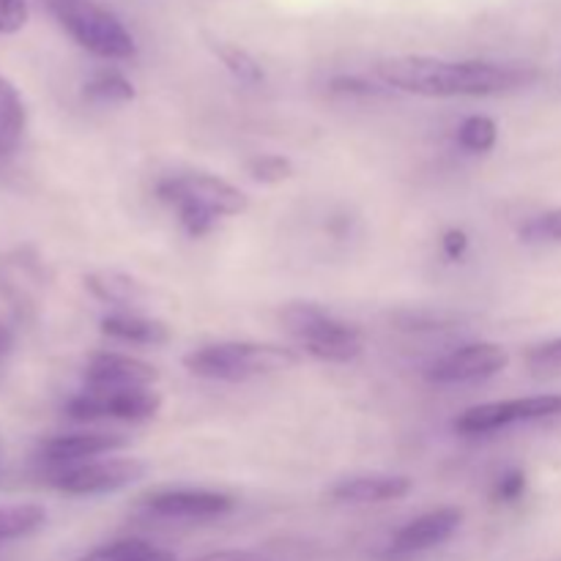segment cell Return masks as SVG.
<instances>
[{
  "mask_svg": "<svg viewBox=\"0 0 561 561\" xmlns=\"http://www.w3.org/2000/svg\"><path fill=\"white\" fill-rule=\"evenodd\" d=\"M442 250L449 261H460L469 252V233L463 228H449L442 236Z\"/></svg>",
  "mask_w": 561,
  "mask_h": 561,
  "instance_id": "obj_29",
  "label": "cell"
},
{
  "mask_svg": "<svg viewBox=\"0 0 561 561\" xmlns=\"http://www.w3.org/2000/svg\"><path fill=\"white\" fill-rule=\"evenodd\" d=\"M247 173H250L252 181L263 186H277L283 181L294 179L296 168L288 157L283 153H257L247 162Z\"/></svg>",
  "mask_w": 561,
  "mask_h": 561,
  "instance_id": "obj_23",
  "label": "cell"
},
{
  "mask_svg": "<svg viewBox=\"0 0 561 561\" xmlns=\"http://www.w3.org/2000/svg\"><path fill=\"white\" fill-rule=\"evenodd\" d=\"M80 561H175V557L170 551L151 546L148 540L129 537V540H115L107 542V546L93 548Z\"/></svg>",
  "mask_w": 561,
  "mask_h": 561,
  "instance_id": "obj_19",
  "label": "cell"
},
{
  "mask_svg": "<svg viewBox=\"0 0 561 561\" xmlns=\"http://www.w3.org/2000/svg\"><path fill=\"white\" fill-rule=\"evenodd\" d=\"M285 332L301 345L316 359L329 362V365H348L359 359L365 351V337L362 329L348 321H340L323 307L310 305V301H294L279 312Z\"/></svg>",
  "mask_w": 561,
  "mask_h": 561,
  "instance_id": "obj_4",
  "label": "cell"
},
{
  "mask_svg": "<svg viewBox=\"0 0 561 561\" xmlns=\"http://www.w3.org/2000/svg\"><path fill=\"white\" fill-rule=\"evenodd\" d=\"M510 354L499 343H469L449 351L442 359L427 367V381L447 387V383H474L499 376L507 370Z\"/></svg>",
  "mask_w": 561,
  "mask_h": 561,
  "instance_id": "obj_9",
  "label": "cell"
},
{
  "mask_svg": "<svg viewBox=\"0 0 561 561\" xmlns=\"http://www.w3.org/2000/svg\"><path fill=\"white\" fill-rule=\"evenodd\" d=\"M159 381V370L148 362L129 354L102 351L85 365V389H146Z\"/></svg>",
  "mask_w": 561,
  "mask_h": 561,
  "instance_id": "obj_13",
  "label": "cell"
},
{
  "mask_svg": "<svg viewBox=\"0 0 561 561\" xmlns=\"http://www.w3.org/2000/svg\"><path fill=\"white\" fill-rule=\"evenodd\" d=\"M27 110L14 82L0 75V157H9L25 137Z\"/></svg>",
  "mask_w": 561,
  "mask_h": 561,
  "instance_id": "obj_17",
  "label": "cell"
},
{
  "mask_svg": "<svg viewBox=\"0 0 561 561\" xmlns=\"http://www.w3.org/2000/svg\"><path fill=\"white\" fill-rule=\"evenodd\" d=\"M463 518L466 513L460 507H438L409 520L403 529L394 531L392 542H389V557H414V553L444 546L458 535Z\"/></svg>",
  "mask_w": 561,
  "mask_h": 561,
  "instance_id": "obj_10",
  "label": "cell"
},
{
  "mask_svg": "<svg viewBox=\"0 0 561 561\" xmlns=\"http://www.w3.org/2000/svg\"><path fill=\"white\" fill-rule=\"evenodd\" d=\"M299 362V351L274 343H214L184 356V367L192 376L228 383L294 370Z\"/></svg>",
  "mask_w": 561,
  "mask_h": 561,
  "instance_id": "obj_3",
  "label": "cell"
},
{
  "mask_svg": "<svg viewBox=\"0 0 561 561\" xmlns=\"http://www.w3.org/2000/svg\"><path fill=\"white\" fill-rule=\"evenodd\" d=\"M148 474V463L140 458H93L82 463L49 469V485L66 496H104L124 491Z\"/></svg>",
  "mask_w": 561,
  "mask_h": 561,
  "instance_id": "obj_6",
  "label": "cell"
},
{
  "mask_svg": "<svg viewBox=\"0 0 561 561\" xmlns=\"http://www.w3.org/2000/svg\"><path fill=\"white\" fill-rule=\"evenodd\" d=\"M31 20L27 0H0V36H14Z\"/></svg>",
  "mask_w": 561,
  "mask_h": 561,
  "instance_id": "obj_25",
  "label": "cell"
},
{
  "mask_svg": "<svg viewBox=\"0 0 561 561\" xmlns=\"http://www.w3.org/2000/svg\"><path fill=\"white\" fill-rule=\"evenodd\" d=\"M47 9L64 31L96 58L129 60L137 55V42L129 27L104 5L93 0H47Z\"/></svg>",
  "mask_w": 561,
  "mask_h": 561,
  "instance_id": "obj_5",
  "label": "cell"
},
{
  "mask_svg": "<svg viewBox=\"0 0 561 561\" xmlns=\"http://www.w3.org/2000/svg\"><path fill=\"white\" fill-rule=\"evenodd\" d=\"M526 244H561V206L546 214H537L520 228Z\"/></svg>",
  "mask_w": 561,
  "mask_h": 561,
  "instance_id": "obj_24",
  "label": "cell"
},
{
  "mask_svg": "<svg viewBox=\"0 0 561 561\" xmlns=\"http://www.w3.org/2000/svg\"><path fill=\"white\" fill-rule=\"evenodd\" d=\"M381 82L394 91L425 99L499 96L529 88L540 71L529 64L496 60H444L431 55H398L376 66Z\"/></svg>",
  "mask_w": 561,
  "mask_h": 561,
  "instance_id": "obj_1",
  "label": "cell"
},
{
  "mask_svg": "<svg viewBox=\"0 0 561 561\" xmlns=\"http://www.w3.org/2000/svg\"><path fill=\"white\" fill-rule=\"evenodd\" d=\"M102 334L110 340L129 345H146V348H157V345L170 343V327L159 318H148L142 312H113V316L102 318Z\"/></svg>",
  "mask_w": 561,
  "mask_h": 561,
  "instance_id": "obj_16",
  "label": "cell"
},
{
  "mask_svg": "<svg viewBox=\"0 0 561 561\" xmlns=\"http://www.w3.org/2000/svg\"><path fill=\"white\" fill-rule=\"evenodd\" d=\"M85 288L104 305L118 307V312H140L148 305V296H151L140 279L129 277L124 272H113V268L88 274Z\"/></svg>",
  "mask_w": 561,
  "mask_h": 561,
  "instance_id": "obj_15",
  "label": "cell"
},
{
  "mask_svg": "<svg viewBox=\"0 0 561 561\" xmlns=\"http://www.w3.org/2000/svg\"><path fill=\"white\" fill-rule=\"evenodd\" d=\"M561 416V394H531V398L493 400L466 409L455 416L453 427L460 436H488L526 422H542Z\"/></svg>",
  "mask_w": 561,
  "mask_h": 561,
  "instance_id": "obj_7",
  "label": "cell"
},
{
  "mask_svg": "<svg viewBox=\"0 0 561 561\" xmlns=\"http://www.w3.org/2000/svg\"><path fill=\"white\" fill-rule=\"evenodd\" d=\"M162 411V394L153 387L146 389H82L66 403V414L80 422L118 420L148 422Z\"/></svg>",
  "mask_w": 561,
  "mask_h": 561,
  "instance_id": "obj_8",
  "label": "cell"
},
{
  "mask_svg": "<svg viewBox=\"0 0 561 561\" xmlns=\"http://www.w3.org/2000/svg\"><path fill=\"white\" fill-rule=\"evenodd\" d=\"M3 345H5V334L0 332V348H3Z\"/></svg>",
  "mask_w": 561,
  "mask_h": 561,
  "instance_id": "obj_31",
  "label": "cell"
},
{
  "mask_svg": "<svg viewBox=\"0 0 561 561\" xmlns=\"http://www.w3.org/2000/svg\"><path fill=\"white\" fill-rule=\"evenodd\" d=\"M458 146L469 153H488L499 140V126L491 115H469L463 124L458 126L455 135Z\"/></svg>",
  "mask_w": 561,
  "mask_h": 561,
  "instance_id": "obj_22",
  "label": "cell"
},
{
  "mask_svg": "<svg viewBox=\"0 0 561 561\" xmlns=\"http://www.w3.org/2000/svg\"><path fill=\"white\" fill-rule=\"evenodd\" d=\"M414 491V480L403 474H359L340 480L332 488V499L348 504H383L398 502Z\"/></svg>",
  "mask_w": 561,
  "mask_h": 561,
  "instance_id": "obj_14",
  "label": "cell"
},
{
  "mask_svg": "<svg viewBox=\"0 0 561 561\" xmlns=\"http://www.w3.org/2000/svg\"><path fill=\"white\" fill-rule=\"evenodd\" d=\"M157 197L179 214L181 228L192 239L208 236L222 219L250 211V197L211 173L168 175L157 184Z\"/></svg>",
  "mask_w": 561,
  "mask_h": 561,
  "instance_id": "obj_2",
  "label": "cell"
},
{
  "mask_svg": "<svg viewBox=\"0 0 561 561\" xmlns=\"http://www.w3.org/2000/svg\"><path fill=\"white\" fill-rule=\"evenodd\" d=\"M526 493V474L520 469H507L493 485V499L502 504L518 502Z\"/></svg>",
  "mask_w": 561,
  "mask_h": 561,
  "instance_id": "obj_26",
  "label": "cell"
},
{
  "mask_svg": "<svg viewBox=\"0 0 561 561\" xmlns=\"http://www.w3.org/2000/svg\"><path fill=\"white\" fill-rule=\"evenodd\" d=\"M329 91L340 93V96H381L383 88L373 85L370 80H362V77H334L329 82Z\"/></svg>",
  "mask_w": 561,
  "mask_h": 561,
  "instance_id": "obj_27",
  "label": "cell"
},
{
  "mask_svg": "<svg viewBox=\"0 0 561 561\" xmlns=\"http://www.w3.org/2000/svg\"><path fill=\"white\" fill-rule=\"evenodd\" d=\"M208 47H211V53L222 60L225 69H228L239 82H244V85H257V82H263L261 64H257V60L252 58L244 47L222 42V38H211V42H208Z\"/></svg>",
  "mask_w": 561,
  "mask_h": 561,
  "instance_id": "obj_21",
  "label": "cell"
},
{
  "mask_svg": "<svg viewBox=\"0 0 561 561\" xmlns=\"http://www.w3.org/2000/svg\"><path fill=\"white\" fill-rule=\"evenodd\" d=\"M146 507L159 518L173 520H211L228 515L236 507V499L228 493L201 491V488H173L146 496Z\"/></svg>",
  "mask_w": 561,
  "mask_h": 561,
  "instance_id": "obj_11",
  "label": "cell"
},
{
  "mask_svg": "<svg viewBox=\"0 0 561 561\" xmlns=\"http://www.w3.org/2000/svg\"><path fill=\"white\" fill-rule=\"evenodd\" d=\"M82 96L93 104H126V102H135L137 91L135 85H131V80H126L121 71L104 69V71H96V75L85 82Z\"/></svg>",
  "mask_w": 561,
  "mask_h": 561,
  "instance_id": "obj_20",
  "label": "cell"
},
{
  "mask_svg": "<svg viewBox=\"0 0 561 561\" xmlns=\"http://www.w3.org/2000/svg\"><path fill=\"white\" fill-rule=\"evenodd\" d=\"M529 365L535 370H561V337L551 340V343L535 345V348L526 354Z\"/></svg>",
  "mask_w": 561,
  "mask_h": 561,
  "instance_id": "obj_28",
  "label": "cell"
},
{
  "mask_svg": "<svg viewBox=\"0 0 561 561\" xmlns=\"http://www.w3.org/2000/svg\"><path fill=\"white\" fill-rule=\"evenodd\" d=\"M47 524V510L42 504H0V546L25 540Z\"/></svg>",
  "mask_w": 561,
  "mask_h": 561,
  "instance_id": "obj_18",
  "label": "cell"
},
{
  "mask_svg": "<svg viewBox=\"0 0 561 561\" xmlns=\"http://www.w3.org/2000/svg\"><path fill=\"white\" fill-rule=\"evenodd\" d=\"M129 447V436L124 433H66V436H53L38 447V460L49 469H64V466L82 463V460L113 455L118 449Z\"/></svg>",
  "mask_w": 561,
  "mask_h": 561,
  "instance_id": "obj_12",
  "label": "cell"
},
{
  "mask_svg": "<svg viewBox=\"0 0 561 561\" xmlns=\"http://www.w3.org/2000/svg\"><path fill=\"white\" fill-rule=\"evenodd\" d=\"M195 561H266V559H261L257 553H250V551H217V553H206V557Z\"/></svg>",
  "mask_w": 561,
  "mask_h": 561,
  "instance_id": "obj_30",
  "label": "cell"
}]
</instances>
